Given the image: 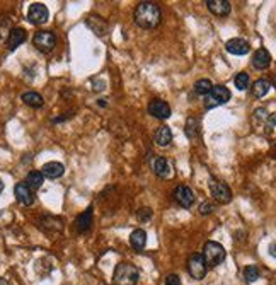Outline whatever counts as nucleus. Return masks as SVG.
Masks as SVG:
<instances>
[{
	"label": "nucleus",
	"instance_id": "obj_1",
	"mask_svg": "<svg viewBox=\"0 0 276 285\" xmlns=\"http://www.w3.org/2000/svg\"><path fill=\"white\" fill-rule=\"evenodd\" d=\"M162 21V14L157 3L140 2L135 9V22L141 29H153Z\"/></svg>",
	"mask_w": 276,
	"mask_h": 285
},
{
	"label": "nucleus",
	"instance_id": "obj_2",
	"mask_svg": "<svg viewBox=\"0 0 276 285\" xmlns=\"http://www.w3.org/2000/svg\"><path fill=\"white\" fill-rule=\"evenodd\" d=\"M138 268L132 263H120L114 268L113 284L114 285H137L138 282Z\"/></svg>",
	"mask_w": 276,
	"mask_h": 285
},
{
	"label": "nucleus",
	"instance_id": "obj_3",
	"mask_svg": "<svg viewBox=\"0 0 276 285\" xmlns=\"http://www.w3.org/2000/svg\"><path fill=\"white\" fill-rule=\"evenodd\" d=\"M225 248H223L220 243H215V241H208L207 244H205L203 248V260L205 263H207V267H218V265H222L223 261H225Z\"/></svg>",
	"mask_w": 276,
	"mask_h": 285
},
{
	"label": "nucleus",
	"instance_id": "obj_4",
	"mask_svg": "<svg viewBox=\"0 0 276 285\" xmlns=\"http://www.w3.org/2000/svg\"><path fill=\"white\" fill-rule=\"evenodd\" d=\"M230 99V91L225 85H213L211 91L208 92V96H205V108L211 109L216 106H222Z\"/></svg>",
	"mask_w": 276,
	"mask_h": 285
},
{
	"label": "nucleus",
	"instance_id": "obj_5",
	"mask_svg": "<svg viewBox=\"0 0 276 285\" xmlns=\"http://www.w3.org/2000/svg\"><path fill=\"white\" fill-rule=\"evenodd\" d=\"M33 45L41 53H50L55 48V45H57V36L51 31H39V33L34 34Z\"/></svg>",
	"mask_w": 276,
	"mask_h": 285
},
{
	"label": "nucleus",
	"instance_id": "obj_6",
	"mask_svg": "<svg viewBox=\"0 0 276 285\" xmlns=\"http://www.w3.org/2000/svg\"><path fill=\"white\" fill-rule=\"evenodd\" d=\"M207 270H208V267L203 260V255H200V253L191 255V258L188 260L189 275H191L195 280H201V279H205V275H207Z\"/></svg>",
	"mask_w": 276,
	"mask_h": 285
},
{
	"label": "nucleus",
	"instance_id": "obj_7",
	"mask_svg": "<svg viewBox=\"0 0 276 285\" xmlns=\"http://www.w3.org/2000/svg\"><path fill=\"white\" fill-rule=\"evenodd\" d=\"M210 191H211V197H213L218 204H228V202L232 200V190L222 181H211Z\"/></svg>",
	"mask_w": 276,
	"mask_h": 285
},
{
	"label": "nucleus",
	"instance_id": "obj_8",
	"mask_svg": "<svg viewBox=\"0 0 276 285\" xmlns=\"http://www.w3.org/2000/svg\"><path fill=\"white\" fill-rule=\"evenodd\" d=\"M48 9H46L45 3H33L27 10V21L31 24H45L48 21Z\"/></svg>",
	"mask_w": 276,
	"mask_h": 285
},
{
	"label": "nucleus",
	"instance_id": "obj_9",
	"mask_svg": "<svg viewBox=\"0 0 276 285\" xmlns=\"http://www.w3.org/2000/svg\"><path fill=\"white\" fill-rule=\"evenodd\" d=\"M148 113H150L153 118L167 120L171 116V106L162 99H152L148 103Z\"/></svg>",
	"mask_w": 276,
	"mask_h": 285
},
{
	"label": "nucleus",
	"instance_id": "obj_10",
	"mask_svg": "<svg viewBox=\"0 0 276 285\" xmlns=\"http://www.w3.org/2000/svg\"><path fill=\"white\" fill-rule=\"evenodd\" d=\"M174 200L181 207H184V209H189V207L195 204V193H193V190L189 186L179 185L174 190Z\"/></svg>",
	"mask_w": 276,
	"mask_h": 285
},
{
	"label": "nucleus",
	"instance_id": "obj_11",
	"mask_svg": "<svg viewBox=\"0 0 276 285\" xmlns=\"http://www.w3.org/2000/svg\"><path fill=\"white\" fill-rule=\"evenodd\" d=\"M14 195L17 198V202L24 207H29L34 204V193L26 183H17L14 188Z\"/></svg>",
	"mask_w": 276,
	"mask_h": 285
},
{
	"label": "nucleus",
	"instance_id": "obj_12",
	"mask_svg": "<svg viewBox=\"0 0 276 285\" xmlns=\"http://www.w3.org/2000/svg\"><path fill=\"white\" fill-rule=\"evenodd\" d=\"M207 7L211 14L218 15V17H225L230 14V2L228 0H207Z\"/></svg>",
	"mask_w": 276,
	"mask_h": 285
},
{
	"label": "nucleus",
	"instance_id": "obj_13",
	"mask_svg": "<svg viewBox=\"0 0 276 285\" xmlns=\"http://www.w3.org/2000/svg\"><path fill=\"white\" fill-rule=\"evenodd\" d=\"M227 52L232 53V55H247L251 52V46L249 43L242 38H234V40H228L227 45H225Z\"/></svg>",
	"mask_w": 276,
	"mask_h": 285
},
{
	"label": "nucleus",
	"instance_id": "obj_14",
	"mask_svg": "<svg viewBox=\"0 0 276 285\" xmlns=\"http://www.w3.org/2000/svg\"><path fill=\"white\" fill-rule=\"evenodd\" d=\"M92 217H94V209H92V207H89L85 212H82L80 215L75 218L77 232H80V234L87 232L90 229V225H92Z\"/></svg>",
	"mask_w": 276,
	"mask_h": 285
},
{
	"label": "nucleus",
	"instance_id": "obj_15",
	"mask_svg": "<svg viewBox=\"0 0 276 285\" xmlns=\"http://www.w3.org/2000/svg\"><path fill=\"white\" fill-rule=\"evenodd\" d=\"M43 176L45 178H50V179H58L60 176H63L65 173V166L62 162H57V161H51V162H46L43 166Z\"/></svg>",
	"mask_w": 276,
	"mask_h": 285
},
{
	"label": "nucleus",
	"instance_id": "obj_16",
	"mask_svg": "<svg viewBox=\"0 0 276 285\" xmlns=\"http://www.w3.org/2000/svg\"><path fill=\"white\" fill-rule=\"evenodd\" d=\"M26 41V31L22 27H14L9 33V38H7V48L10 52H14L17 46H21L22 43Z\"/></svg>",
	"mask_w": 276,
	"mask_h": 285
},
{
	"label": "nucleus",
	"instance_id": "obj_17",
	"mask_svg": "<svg viewBox=\"0 0 276 285\" xmlns=\"http://www.w3.org/2000/svg\"><path fill=\"white\" fill-rule=\"evenodd\" d=\"M270 64H271V55L266 48H259L258 52L254 53V57H252V65H254V69H258V70L268 69Z\"/></svg>",
	"mask_w": 276,
	"mask_h": 285
},
{
	"label": "nucleus",
	"instance_id": "obj_18",
	"mask_svg": "<svg viewBox=\"0 0 276 285\" xmlns=\"http://www.w3.org/2000/svg\"><path fill=\"white\" fill-rule=\"evenodd\" d=\"M171 140H172V132L171 128L165 127V125L164 127H159L155 130V134H153V142L160 147H167L169 143H171Z\"/></svg>",
	"mask_w": 276,
	"mask_h": 285
},
{
	"label": "nucleus",
	"instance_id": "obj_19",
	"mask_svg": "<svg viewBox=\"0 0 276 285\" xmlns=\"http://www.w3.org/2000/svg\"><path fill=\"white\" fill-rule=\"evenodd\" d=\"M152 169L159 178H169V174H171V164L164 157H155L152 162Z\"/></svg>",
	"mask_w": 276,
	"mask_h": 285
},
{
	"label": "nucleus",
	"instance_id": "obj_20",
	"mask_svg": "<svg viewBox=\"0 0 276 285\" xmlns=\"http://www.w3.org/2000/svg\"><path fill=\"white\" fill-rule=\"evenodd\" d=\"M130 244L137 249V251H141L147 244V232L143 229H135L132 234H130Z\"/></svg>",
	"mask_w": 276,
	"mask_h": 285
},
{
	"label": "nucleus",
	"instance_id": "obj_21",
	"mask_svg": "<svg viewBox=\"0 0 276 285\" xmlns=\"http://www.w3.org/2000/svg\"><path fill=\"white\" fill-rule=\"evenodd\" d=\"M26 185L29 186L33 191H36L39 190L43 186V183H45V176H43V173L41 171H31L29 174H27V178H26Z\"/></svg>",
	"mask_w": 276,
	"mask_h": 285
},
{
	"label": "nucleus",
	"instance_id": "obj_22",
	"mask_svg": "<svg viewBox=\"0 0 276 285\" xmlns=\"http://www.w3.org/2000/svg\"><path fill=\"white\" fill-rule=\"evenodd\" d=\"M271 84L270 80L266 79H259L254 82V85H252V96L254 97H264L268 94V91H270Z\"/></svg>",
	"mask_w": 276,
	"mask_h": 285
},
{
	"label": "nucleus",
	"instance_id": "obj_23",
	"mask_svg": "<svg viewBox=\"0 0 276 285\" xmlns=\"http://www.w3.org/2000/svg\"><path fill=\"white\" fill-rule=\"evenodd\" d=\"M22 101L31 108H41L43 106V97L38 92H24L22 94Z\"/></svg>",
	"mask_w": 276,
	"mask_h": 285
},
{
	"label": "nucleus",
	"instance_id": "obj_24",
	"mask_svg": "<svg viewBox=\"0 0 276 285\" xmlns=\"http://www.w3.org/2000/svg\"><path fill=\"white\" fill-rule=\"evenodd\" d=\"M211 87H213V84H211L208 79H200L195 84V92L198 96H208V92L211 91Z\"/></svg>",
	"mask_w": 276,
	"mask_h": 285
},
{
	"label": "nucleus",
	"instance_id": "obj_25",
	"mask_svg": "<svg viewBox=\"0 0 276 285\" xmlns=\"http://www.w3.org/2000/svg\"><path fill=\"white\" fill-rule=\"evenodd\" d=\"M259 277H261V272H259V268L256 267V265H249V267L244 268V279H246L249 284L256 282Z\"/></svg>",
	"mask_w": 276,
	"mask_h": 285
},
{
	"label": "nucleus",
	"instance_id": "obj_26",
	"mask_svg": "<svg viewBox=\"0 0 276 285\" xmlns=\"http://www.w3.org/2000/svg\"><path fill=\"white\" fill-rule=\"evenodd\" d=\"M234 82H235V87H237L239 91H246V89L249 87V75H247L246 72H240L235 75Z\"/></svg>",
	"mask_w": 276,
	"mask_h": 285
},
{
	"label": "nucleus",
	"instance_id": "obj_27",
	"mask_svg": "<svg viewBox=\"0 0 276 285\" xmlns=\"http://www.w3.org/2000/svg\"><path fill=\"white\" fill-rule=\"evenodd\" d=\"M198 127H200L198 120H195V118L188 120L186 122V135L189 137V139H195V137L198 135Z\"/></svg>",
	"mask_w": 276,
	"mask_h": 285
},
{
	"label": "nucleus",
	"instance_id": "obj_28",
	"mask_svg": "<svg viewBox=\"0 0 276 285\" xmlns=\"http://www.w3.org/2000/svg\"><path fill=\"white\" fill-rule=\"evenodd\" d=\"M213 210H215V205L210 204V202H205V204H201V207H200L201 215H208V214H211Z\"/></svg>",
	"mask_w": 276,
	"mask_h": 285
},
{
	"label": "nucleus",
	"instance_id": "obj_29",
	"mask_svg": "<svg viewBox=\"0 0 276 285\" xmlns=\"http://www.w3.org/2000/svg\"><path fill=\"white\" fill-rule=\"evenodd\" d=\"M152 217V210L150 209H140L138 210V220H148Z\"/></svg>",
	"mask_w": 276,
	"mask_h": 285
},
{
	"label": "nucleus",
	"instance_id": "obj_30",
	"mask_svg": "<svg viewBox=\"0 0 276 285\" xmlns=\"http://www.w3.org/2000/svg\"><path fill=\"white\" fill-rule=\"evenodd\" d=\"M165 285H181V279L176 273H171V275H167V279H165Z\"/></svg>",
	"mask_w": 276,
	"mask_h": 285
},
{
	"label": "nucleus",
	"instance_id": "obj_31",
	"mask_svg": "<svg viewBox=\"0 0 276 285\" xmlns=\"http://www.w3.org/2000/svg\"><path fill=\"white\" fill-rule=\"evenodd\" d=\"M268 125L270 127H276V113H271V115H268Z\"/></svg>",
	"mask_w": 276,
	"mask_h": 285
},
{
	"label": "nucleus",
	"instance_id": "obj_32",
	"mask_svg": "<svg viewBox=\"0 0 276 285\" xmlns=\"http://www.w3.org/2000/svg\"><path fill=\"white\" fill-rule=\"evenodd\" d=\"M270 255L273 256V258H276V244H271L270 246Z\"/></svg>",
	"mask_w": 276,
	"mask_h": 285
},
{
	"label": "nucleus",
	"instance_id": "obj_33",
	"mask_svg": "<svg viewBox=\"0 0 276 285\" xmlns=\"http://www.w3.org/2000/svg\"><path fill=\"white\" fill-rule=\"evenodd\" d=\"M0 285H9V282L5 279H0Z\"/></svg>",
	"mask_w": 276,
	"mask_h": 285
},
{
	"label": "nucleus",
	"instance_id": "obj_34",
	"mask_svg": "<svg viewBox=\"0 0 276 285\" xmlns=\"http://www.w3.org/2000/svg\"><path fill=\"white\" fill-rule=\"evenodd\" d=\"M2 191H3V183L0 181V193H2Z\"/></svg>",
	"mask_w": 276,
	"mask_h": 285
},
{
	"label": "nucleus",
	"instance_id": "obj_35",
	"mask_svg": "<svg viewBox=\"0 0 276 285\" xmlns=\"http://www.w3.org/2000/svg\"><path fill=\"white\" fill-rule=\"evenodd\" d=\"M273 84H275V87H276V73H275V79H273Z\"/></svg>",
	"mask_w": 276,
	"mask_h": 285
}]
</instances>
